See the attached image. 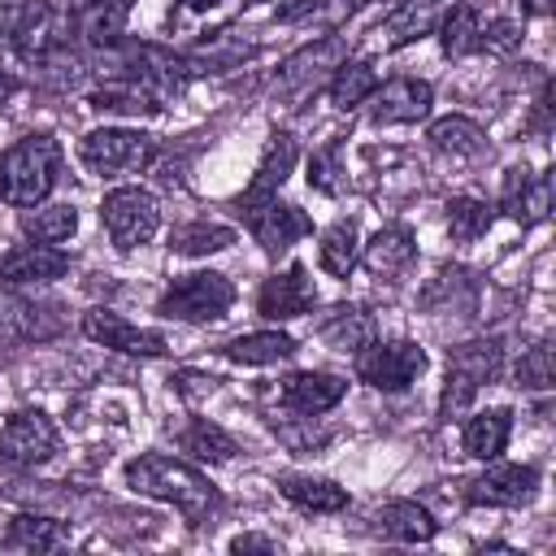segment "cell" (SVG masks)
<instances>
[{"label":"cell","instance_id":"cell-1","mask_svg":"<svg viewBox=\"0 0 556 556\" xmlns=\"http://www.w3.org/2000/svg\"><path fill=\"white\" fill-rule=\"evenodd\" d=\"M126 486L148 495V500H161V504H174L182 517L191 521H204L213 508H217V486L187 460H174V456H161V452H143L126 465Z\"/></svg>","mask_w":556,"mask_h":556},{"label":"cell","instance_id":"cell-2","mask_svg":"<svg viewBox=\"0 0 556 556\" xmlns=\"http://www.w3.org/2000/svg\"><path fill=\"white\" fill-rule=\"evenodd\" d=\"M61 148L52 135H26L0 156V200L13 208H35L56 182Z\"/></svg>","mask_w":556,"mask_h":556},{"label":"cell","instance_id":"cell-3","mask_svg":"<svg viewBox=\"0 0 556 556\" xmlns=\"http://www.w3.org/2000/svg\"><path fill=\"white\" fill-rule=\"evenodd\" d=\"M343 61H348V48H343L339 35H321V39L304 43V48H300L295 56H287V65L278 70V78H274V100L300 109L308 96H317V91L330 83V74H334Z\"/></svg>","mask_w":556,"mask_h":556},{"label":"cell","instance_id":"cell-4","mask_svg":"<svg viewBox=\"0 0 556 556\" xmlns=\"http://www.w3.org/2000/svg\"><path fill=\"white\" fill-rule=\"evenodd\" d=\"M500 343L495 339H469L460 348L447 352V382H443V400H439V413L443 417H456L469 408V400L478 395L482 382H491L500 374Z\"/></svg>","mask_w":556,"mask_h":556},{"label":"cell","instance_id":"cell-5","mask_svg":"<svg viewBox=\"0 0 556 556\" xmlns=\"http://www.w3.org/2000/svg\"><path fill=\"white\" fill-rule=\"evenodd\" d=\"M239 217L265 252H282V248H291L295 239H304L313 230V222L295 204L278 200V191H256V187L239 200Z\"/></svg>","mask_w":556,"mask_h":556},{"label":"cell","instance_id":"cell-6","mask_svg":"<svg viewBox=\"0 0 556 556\" xmlns=\"http://www.w3.org/2000/svg\"><path fill=\"white\" fill-rule=\"evenodd\" d=\"M235 304V287L226 274H182L161 295V313L178 321H217Z\"/></svg>","mask_w":556,"mask_h":556},{"label":"cell","instance_id":"cell-7","mask_svg":"<svg viewBox=\"0 0 556 556\" xmlns=\"http://www.w3.org/2000/svg\"><path fill=\"white\" fill-rule=\"evenodd\" d=\"M100 222L104 230L113 235L117 248H139L156 235L161 226V208H156V195L143 191V187H117L104 195L100 204Z\"/></svg>","mask_w":556,"mask_h":556},{"label":"cell","instance_id":"cell-8","mask_svg":"<svg viewBox=\"0 0 556 556\" xmlns=\"http://www.w3.org/2000/svg\"><path fill=\"white\" fill-rule=\"evenodd\" d=\"M426 369V352L408 339L395 343H369L356 352V378L378 387V391H404L408 382H417Z\"/></svg>","mask_w":556,"mask_h":556},{"label":"cell","instance_id":"cell-9","mask_svg":"<svg viewBox=\"0 0 556 556\" xmlns=\"http://www.w3.org/2000/svg\"><path fill=\"white\" fill-rule=\"evenodd\" d=\"M78 156L96 174H122V169H139L152 156V139L139 130H126V126H104V130L83 135Z\"/></svg>","mask_w":556,"mask_h":556},{"label":"cell","instance_id":"cell-10","mask_svg":"<svg viewBox=\"0 0 556 556\" xmlns=\"http://www.w3.org/2000/svg\"><path fill=\"white\" fill-rule=\"evenodd\" d=\"M52 452H56V426L43 413H13L0 426V456L9 465L30 469V465H43Z\"/></svg>","mask_w":556,"mask_h":556},{"label":"cell","instance_id":"cell-11","mask_svg":"<svg viewBox=\"0 0 556 556\" xmlns=\"http://www.w3.org/2000/svg\"><path fill=\"white\" fill-rule=\"evenodd\" d=\"M122 70H126V78L143 83L156 100L178 96L182 83H187V74H191V70H187V56H174V52H165V48H156V43H130Z\"/></svg>","mask_w":556,"mask_h":556},{"label":"cell","instance_id":"cell-12","mask_svg":"<svg viewBox=\"0 0 556 556\" xmlns=\"http://www.w3.org/2000/svg\"><path fill=\"white\" fill-rule=\"evenodd\" d=\"M534 491H539V473L530 465H491L465 486V500L486 508H521L534 500Z\"/></svg>","mask_w":556,"mask_h":556},{"label":"cell","instance_id":"cell-13","mask_svg":"<svg viewBox=\"0 0 556 556\" xmlns=\"http://www.w3.org/2000/svg\"><path fill=\"white\" fill-rule=\"evenodd\" d=\"M313 304H317V287H313L304 265H287L282 274L265 278L261 295H256V313L269 317V321H291V317L308 313Z\"/></svg>","mask_w":556,"mask_h":556},{"label":"cell","instance_id":"cell-14","mask_svg":"<svg viewBox=\"0 0 556 556\" xmlns=\"http://www.w3.org/2000/svg\"><path fill=\"white\" fill-rule=\"evenodd\" d=\"M83 334L96 339V343H104V348H117L126 356H165V339L161 334L130 326L113 308H87L83 313Z\"/></svg>","mask_w":556,"mask_h":556},{"label":"cell","instance_id":"cell-15","mask_svg":"<svg viewBox=\"0 0 556 556\" xmlns=\"http://www.w3.org/2000/svg\"><path fill=\"white\" fill-rule=\"evenodd\" d=\"M369 100H374L369 117L378 126H400V122H421L430 113V104H434V91L421 78H391V83L374 87Z\"/></svg>","mask_w":556,"mask_h":556},{"label":"cell","instance_id":"cell-16","mask_svg":"<svg viewBox=\"0 0 556 556\" xmlns=\"http://www.w3.org/2000/svg\"><path fill=\"white\" fill-rule=\"evenodd\" d=\"M0 35L22 39L35 52H48L61 39L56 35V13L48 9V0H0Z\"/></svg>","mask_w":556,"mask_h":556},{"label":"cell","instance_id":"cell-17","mask_svg":"<svg viewBox=\"0 0 556 556\" xmlns=\"http://www.w3.org/2000/svg\"><path fill=\"white\" fill-rule=\"evenodd\" d=\"M65 269H70V256L56 243H17L13 252L0 256V282H9V287L52 282Z\"/></svg>","mask_w":556,"mask_h":556},{"label":"cell","instance_id":"cell-18","mask_svg":"<svg viewBox=\"0 0 556 556\" xmlns=\"http://www.w3.org/2000/svg\"><path fill=\"white\" fill-rule=\"evenodd\" d=\"M500 208L521 222V226H539L552 213V174H530V169H508L504 191H500Z\"/></svg>","mask_w":556,"mask_h":556},{"label":"cell","instance_id":"cell-19","mask_svg":"<svg viewBox=\"0 0 556 556\" xmlns=\"http://www.w3.org/2000/svg\"><path fill=\"white\" fill-rule=\"evenodd\" d=\"M61 330L56 304H35L22 295L0 300V339L4 343H30V339H52Z\"/></svg>","mask_w":556,"mask_h":556},{"label":"cell","instance_id":"cell-20","mask_svg":"<svg viewBox=\"0 0 556 556\" xmlns=\"http://www.w3.org/2000/svg\"><path fill=\"white\" fill-rule=\"evenodd\" d=\"M348 382L334 378V374H317V369H304V374H291L282 382V404L291 413H304V417H317L326 408H334L343 400Z\"/></svg>","mask_w":556,"mask_h":556},{"label":"cell","instance_id":"cell-21","mask_svg":"<svg viewBox=\"0 0 556 556\" xmlns=\"http://www.w3.org/2000/svg\"><path fill=\"white\" fill-rule=\"evenodd\" d=\"M413 256H417V239L408 226H382L361 252V261L374 278H400L413 265Z\"/></svg>","mask_w":556,"mask_h":556},{"label":"cell","instance_id":"cell-22","mask_svg":"<svg viewBox=\"0 0 556 556\" xmlns=\"http://www.w3.org/2000/svg\"><path fill=\"white\" fill-rule=\"evenodd\" d=\"M452 4H456V0H404V4L387 17V26H382V43H387V48H404V43L430 35V30L439 26V17H443Z\"/></svg>","mask_w":556,"mask_h":556},{"label":"cell","instance_id":"cell-23","mask_svg":"<svg viewBox=\"0 0 556 556\" xmlns=\"http://www.w3.org/2000/svg\"><path fill=\"white\" fill-rule=\"evenodd\" d=\"M317 334H321V343H330L334 352H352V356H356L361 348L374 343V317H369L365 308H356V304H339V308H330V313L321 317Z\"/></svg>","mask_w":556,"mask_h":556},{"label":"cell","instance_id":"cell-24","mask_svg":"<svg viewBox=\"0 0 556 556\" xmlns=\"http://www.w3.org/2000/svg\"><path fill=\"white\" fill-rule=\"evenodd\" d=\"M91 109H100V113H126V117H148V113L161 109V100L143 83H135L126 74H113V78H104L91 91Z\"/></svg>","mask_w":556,"mask_h":556},{"label":"cell","instance_id":"cell-25","mask_svg":"<svg viewBox=\"0 0 556 556\" xmlns=\"http://www.w3.org/2000/svg\"><path fill=\"white\" fill-rule=\"evenodd\" d=\"M278 491H282L295 508H304V513H339V508H348V491H343V486H334L330 478L287 473V478L278 482Z\"/></svg>","mask_w":556,"mask_h":556},{"label":"cell","instance_id":"cell-26","mask_svg":"<svg viewBox=\"0 0 556 556\" xmlns=\"http://www.w3.org/2000/svg\"><path fill=\"white\" fill-rule=\"evenodd\" d=\"M378 530L395 543H426L434 539V517L417 500H391L378 508Z\"/></svg>","mask_w":556,"mask_h":556},{"label":"cell","instance_id":"cell-27","mask_svg":"<svg viewBox=\"0 0 556 556\" xmlns=\"http://www.w3.org/2000/svg\"><path fill=\"white\" fill-rule=\"evenodd\" d=\"M295 352V339L282 334V330H256V334H239L222 348L226 361L235 365H274V361H287Z\"/></svg>","mask_w":556,"mask_h":556},{"label":"cell","instance_id":"cell-28","mask_svg":"<svg viewBox=\"0 0 556 556\" xmlns=\"http://www.w3.org/2000/svg\"><path fill=\"white\" fill-rule=\"evenodd\" d=\"M439 39H443V52L447 56H469V52H482V30H478V4L469 0H456L443 17H439Z\"/></svg>","mask_w":556,"mask_h":556},{"label":"cell","instance_id":"cell-29","mask_svg":"<svg viewBox=\"0 0 556 556\" xmlns=\"http://www.w3.org/2000/svg\"><path fill=\"white\" fill-rule=\"evenodd\" d=\"M317 261H321V269L334 274V278H348V274H352V265L361 261V230H356L352 217H339V222L321 235Z\"/></svg>","mask_w":556,"mask_h":556},{"label":"cell","instance_id":"cell-30","mask_svg":"<svg viewBox=\"0 0 556 556\" xmlns=\"http://www.w3.org/2000/svg\"><path fill=\"white\" fill-rule=\"evenodd\" d=\"M508 430H513L508 413H504V408H486V413H478V417L465 421L460 443H465L469 456H478V460H495V456L504 452V443H508Z\"/></svg>","mask_w":556,"mask_h":556},{"label":"cell","instance_id":"cell-31","mask_svg":"<svg viewBox=\"0 0 556 556\" xmlns=\"http://www.w3.org/2000/svg\"><path fill=\"white\" fill-rule=\"evenodd\" d=\"M126 17H130V0H91L78 17V30L87 43L96 48H113L126 30Z\"/></svg>","mask_w":556,"mask_h":556},{"label":"cell","instance_id":"cell-32","mask_svg":"<svg viewBox=\"0 0 556 556\" xmlns=\"http://www.w3.org/2000/svg\"><path fill=\"white\" fill-rule=\"evenodd\" d=\"M61 539H65V526L56 517H35V513L13 517L4 530V547L13 552H52L61 547Z\"/></svg>","mask_w":556,"mask_h":556},{"label":"cell","instance_id":"cell-33","mask_svg":"<svg viewBox=\"0 0 556 556\" xmlns=\"http://www.w3.org/2000/svg\"><path fill=\"white\" fill-rule=\"evenodd\" d=\"M374 87H378V74H374L369 61H343V65L330 74V83H326L334 109H356V104H365V100L374 96Z\"/></svg>","mask_w":556,"mask_h":556},{"label":"cell","instance_id":"cell-34","mask_svg":"<svg viewBox=\"0 0 556 556\" xmlns=\"http://www.w3.org/2000/svg\"><path fill=\"white\" fill-rule=\"evenodd\" d=\"M178 447H182L187 456H195V460H208V465H222V460L235 456V439H230L222 426H213L208 417L187 421L182 434H178Z\"/></svg>","mask_w":556,"mask_h":556},{"label":"cell","instance_id":"cell-35","mask_svg":"<svg viewBox=\"0 0 556 556\" xmlns=\"http://www.w3.org/2000/svg\"><path fill=\"white\" fill-rule=\"evenodd\" d=\"M430 143L439 152H452V156H482L486 152V130L469 117H439L430 126Z\"/></svg>","mask_w":556,"mask_h":556},{"label":"cell","instance_id":"cell-36","mask_svg":"<svg viewBox=\"0 0 556 556\" xmlns=\"http://www.w3.org/2000/svg\"><path fill=\"white\" fill-rule=\"evenodd\" d=\"M22 230L35 243H61L78 230V213L70 204H35V208H22Z\"/></svg>","mask_w":556,"mask_h":556},{"label":"cell","instance_id":"cell-37","mask_svg":"<svg viewBox=\"0 0 556 556\" xmlns=\"http://www.w3.org/2000/svg\"><path fill=\"white\" fill-rule=\"evenodd\" d=\"M230 243H235V230L217 226V222H187V226L169 230V248L178 256H208V252H222Z\"/></svg>","mask_w":556,"mask_h":556},{"label":"cell","instance_id":"cell-38","mask_svg":"<svg viewBox=\"0 0 556 556\" xmlns=\"http://www.w3.org/2000/svg\"><path fill=\"white\" fill-rule=\"evenodd\" d=\"M295 139L291 135H269V143H265V152H261V165H256V178H252V187L256 191H278L282 182H287V174L295 169Z\"/></svg>","mask_w":556,"mask_h":556},{"label":"cell","instance_id":"cell-39","mask_svg":"<svg viewBox=\"0 0 556 556\" xmlns=\"http://www.w3.org/2000/svg\"><path fill=\"white\" fill-rule=\"evenodd\" d=\"M486 230H491V208H486L482 200L456 195V200L447 204V235H452L456 243H473V239H482Z\"/></svg>","mask_w":556,"mask_h":556},{"label":"cell","instance_id":"cell-40","mask_svg":"<svg viewBox=\"0 0 556 556\" xmlns=\"http://www.w3.org/2000/svg\"><path fill=\"white\" fill-rule=\"evenodd\" d=\"M308 187L321 191V195H339L348 187V174H343V148L339 143H326L308 156Z\"/></svg>","mask_w":556,"mask_h":556},{"label":"cell","instance_id":"cell-41","mask_svg":"<svg viewBox=\"0 0 556 556\" xmlns=\"http://www.w3.org/2000/svg\"><path fill=\"white\" fill-rule=\"evenodd\" d=\"M552 378H556V356H552L547 343H534V348L521 356V365H517V382L530 387V391H547Z\"/></svg>","mask_w":556,"mask_h":556},{"label":"cell","instance_id":"cell-42","mask_svg":"<svg viewBox=\"0 0 556 556\" xmlns=\"http://www.w3.org/2000/svg\"><path fill=\"white\" fill-rule=\"evenodd\" d=\"M361 4H365V0H317L313 9H321V13L330 17V22H339V17H348V13H356Z\"/></svg>","mask_w":556,"mask_h":556},{"label":"cell","instance_id":"cell-43","mask_svg":"<svg viewBox=\"0 0 556 556\" xmlns=\"http://www.w3.org/2000/svg\"><path fill=\"white\" fill-rule=\"evenodd\" d=\"M230 552H278V543L274 539H261V534H239L230 543Z\"/></svg>","mask_w":556,"mask_h":556},{"label":"cell","instance_id":"cell-44","mask_svg":"<svg viewBox=\"0 0 556 556\" xmlns=\"http://www.w3.org/2000/svg\"><path fill=\"white\" fill-rule=\"evenodd\" d=\"M521 4V13H530V17H547L552 13V0H517Z\"/></svg>","mask_w":556,"mask_h":556},{"label":"cell","instance_id":"cell-45","mask_svg":"<svg viewBox=\"0 0 556 556\" xmlns=\"http://www.w3.org/2000/svg\"><path fill=\"white\" fill-rule=\"evenodd\" d=\"M222 0H182V9H191V13H208V9H217Z\"/></svg>","mask_w":556,"mask_h":556},{"label":"cell","instance_id":"cell-46","mask_svg":"<svg viewBox=\"0 0 556 556\" xmlns=\"http://www.w3.org/2000/svg\"><path fill=\"white\" fill-rule=\"evenodd\" d=\"M13 91H17V83H13V78L0 70V104H9V96H13Z\"/></svg>","mask_w":556,"mask_h":556},{"label":"cell","instance_id":"cell-47","mask_svg":"<svg viewBox=\"0 0 556 556\" xmlns=\"http://www.w3.org/2000/svg\"><path fill=\"white\" fill-rule=\"evenodd\" d=\"M61 4H65V9H78V13H83V9L91 4V0H61Z\"/></svg>","mask_w":556,"mask_h":556}]
</instances>
